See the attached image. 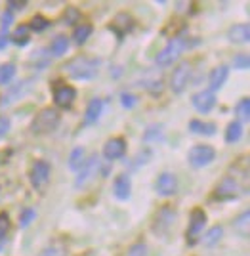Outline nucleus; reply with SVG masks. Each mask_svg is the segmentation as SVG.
<instances>
[{
    "instance_id": "f257e3e1",
    "label": "nucleus",
    "mask_w": 250,
    "mask_h": 256,
    "mask_svg": "<svg viewBox=\"0 0 250 256\" xmlns=\"http://www.w3.org/2000/svg\"><path fill=\"white\" fill-rule=\"evenodd\" d=\"M99 71V60L92 56H75L65 64V73L75 80H92Z\"/></svg>"
},
{
    "instance_id": "f03ea898",
    "label": "nucleus",
    "mask_w": 250,
    "mask_h": 256,
    "mask_svg": "<svg viewBox=\"0 0 250 256\" xmlns=\"http://www.w3.org/2000/svg\"><path fill=\"white\" fill-rule=\"evenodd\" d=\"M57 124H59V113L55 109H42L34 115L31 130L34 134H48V132L55 130Z\"/></svg>"
},
{
    "instance_id": "7ed1b4c3",
    "label": "nucleus",
    "mask_w": 250,
    "mask_h": 256,
    "mask_svg": "<svg viewBox=\"0 0 250 256\" xmlns=\"http://www.w3.org/2000/svg\"><path fill=\"white\" fill-rule=\"evenodd\" d=\"M184 46H185V40L182 36H174V38H170L168 44L164 46L161 52L157 54V58H155V62L159 67H168V65H172L180 58V54L184 52Z\"/></svg>"
},
{
    "instance_id": "20e7f679",
    "label": "nucleus",
    "mask_w": 250,
    "mask_h": 256,
    "mask_svg": "<svg viewBox=\"0 0 250 256\" xmlns=\"http://www.w3.org/2000/svg\"><path fill=\"white\" fill-rule=\"evenodd\" d=\"M187 159H189L191 166L201 168V166H207V164H210L212 160L216 159V151L212 150L210 146H195V148L189 150Z\"/></svg>"
},
{
    "instance_id": "39448f33",
    "label": "nucleus",
    "mask_w": 250,
    "mask_h": 256,
    "mask_svg": "<svg viewBox=\"0 0 250 256\" xmlns=\"http://www.w3.org/2000/svg\"><path fill=\"white\" fill-rule=\"evenodd\" d=\"M205 226H207V212L203 208H195L189 216V226H187V234H185L189 245L197 243V239H199V235H201Z\"/></svg>"
},
{
    "instance_id": "423d86ee",
    "label": "nucleus",
    "mask_w": 250,
    "mask_h": 256,
    "mask_svg": "<svg viewBox=\"0 0 250 256\" xmlns=\"http://www.w3.org/2000/svg\"><path fill=\"white\" fill-rule=\"evenodd\" d=\"M189 78H191V65H189V62H182L172 71V76H170V86L176 94H182L187 88Z\"/></svg>"
},
{
    "instance_id": "0eeeda50",
    "label": "nucleus",
    "mask_w": 250,
    "mask_h": 256,
    "mask_svg": "<svg viewBox=\"0 0 250 256\" xmlns=\"http://www.w3.org/2000/svg\"><path fill=\"white\" fill-rule=\"evenodd\" d=\"M176 220V210L172 206H163L159 212L155 214V222H153V232L159 235L166 234Z\"/></svg>"
},
{
    "instance_id": "6e6552de",
    "label": "nucleus",
    "mask_w": 250,
    "mask_h": 256,
    "mask_svg": "<svg viewBox=\"0 0 250 256\" xmlns=\"http://www.w3.org/2000/svg\"><path fill=\"white\" fill-rule=\"evenodd\" d=\"M29 178H31V184H33V188L40 190L44 184L50 180V164H48L46 160H36L33 166H31Z\"/></svg>"
},
{
    "instance_id": "1a4fd4ad",
    "label": "nucleus",
    "mask_w": 250,
    "mask_h": 256,
    "mask_svg": "<svg viewBox=\"0 0 250 256\" xmlns=\"http://www.w3.org/2000/svg\"><path fill=\"white\" fill-rule=\"evenodd\" d=\"M75 98H76V90L73 88V86H67V84L55 86L54 104L57 107H61V109H69V107L73 106Z\"/></svg>"
},
{
    "instance_id": "9d476101",
    "label": "nucleus",
    "mask_w": 250,
    "mask_h": 256,
    "mask_svg": "<svg viewBox=\"0 0 250 256\" xmlns=\"http://www.w3.org/2000/svg\"><path fill=\"white\" fill-rule=\"evenodd\" d=\"M216 199H222V201H229V199H237L239 197V184L233 180V178H224L216 186Z\"/></svg>"
},
{
    "instance_id": "9b49d317",
    "label": "nucleus",
    "mask_w": 250,
    "mask_h": 256,
    "mask_svg": "<svg viewBox=\"0 0 250 256\" xmlns=\"http://www.w3.org/2000/svg\"><path fill=\"white\" fill-rule=\"evenodd\" d=\"M155 190L159 195H163V197H170V195H174L178 192V180H176L174 174H170V172H164L161 174L157 182H155Z\"/></svg>"
},
{
    "instance_id": "f8f14e48",
    "label": "nucleus",
    "mask_w": 250,
    "mask_h": 256,
    "mask_svg": "<svg viewBox=\"0 0 250 256\" xmlns=\"http://www.w3.org/2000/svg\"><path fill=\"white\" fill-rule=\"evenodd\" d=\"M98 170H99V160H98V157L94 155L92 159H86V162L82 164V168L78 170V176H76V188H82L86 182H90L96 174H98Z\"/></svg>"
},
{
    "instance_id": "ddd939ff",
    "label": "nucleus",
    "mask_w": 250,
    "mask_h": 256,
    "mask_svg": "<svg viewBox=\"0 0 250 256\" xmlns=\"http://www.w3.org/2000/svg\"><path fill=\"white\" fill-rule=\"evenodd\" d=\"M191 102L199 113H210L216 106V96L210 90H203V92H197L195 96L191 98Z\"/></svg>"
},
{
    "instance_id": "4468645a",
    "label": "nucleus",
    "mask_w": 250,
    "mask_h": 256,
    "mask_svg": "<svg viewBox=\"0 0 250 256\" xmlns=\"http://www.w3.org/2000/svg\"><path fill=\"white\" fill-rule=\"evenodd\" d=\"M126 153V142L122 138H111L103 146V157L107 160H117L122 159Z\"/></svg>"
},
{
    "instance_id": "2eb2a0df",
    "label": "nucleus",
    "mask_w": 250,
    "mask_h": 256,
    "mask_svg": "<svg viewBox=\"0 0 250 256\" xmlns=\"http://www.w3.org/2000/svg\"><path fill=\"white\" fill-rule=\"evenodd\" d=\"M132 27H134V20H132L130 14H126V12L117 14V16H115V20H113V23L109 25V29L115 32L119 38H122L126 32L130 31Z\"/></svg>"
},
{
    "instance_id": "dca6fc26",
    "label": "nucleus",
    "mask_w": 250,
    "mask_h": 256,
    "mask_svg": "<svg viewBox=\"0 0 250 256\" xmlns=\"http://www.w3.org/2000/svg\"><path fill=\"white\" fill-rule=\"evenodd\" d=\"M228 76H229L228 65H218V67H214V69L210 71V75H208V86H210V92L214 94L216 90H220L222 86L226 84Z\"/></svg>"
},
{
    "instance_id": "f3484780",
    "label": "nucleus",
    "mask_w": 250,
    "mask_h": 256,
    "mask_svg": "<svg viewBox=\"0 0 250 256\" xmlns=\"http://www.w3.org/2000/svg\"><path fill=\"white\" fill-rule=\"evenodd\" d=\"M113 193L115 197L120 199V201H126L132 195V180L128 174H119L115 178V184H113Z\"/></svg>"
},
{
    "instance_id": "a211bd4d",
    "label": "nucleus",
    "mask_w": 250,
    "mask_h": 256,
    "mask_svg": "<svg viewBox=\"0 0 250 256\" xmlns=\"http://www.w3.org/2000/svg\"><path fill=\"white\" fill-rule=\"evenodd\" d=\"M228 36L231 42H237V44H245L250 40V27L247 23H237L233 25L231 29L228 31Z\"/></svg>"
},
{
    "instance_id": "6ab92c4d",
    "label": "nucleus",
    "mask_w": 250,
    "mask_h": 256,
    "mask_svg": "<svg viewBox=\"0 0 250 256\" xmlns=\"http://www.w3.org/2000/svg\"><path fill=\"white\" fill-rule=\"evenodd\" d=\"M101 111H103V102L98 100V98H96V100H92V102L88 104L86 113H84V124H94L96 120H99Z\"/></svg>"
},
{
    "instance_id": "aec40b11",
    "label": "nucleus",
    "mask_w": 250,
    "mask_h": 256,
    "mask_svg": "<svg viewBox=\"0 0 250 256\" xmlns=\"http://www.w3.org/2000/svg\"><path fill=\"white\" fill-rule=\"evenodd\" d=\"M189 130L193 134H201V136H214L216 134V124L214 122H203V120H189Z\"/></svg>"
},
{
    "instance_id": "412c9836",
    "label": "nucleus",
    "mask_w": 250,
    "mask_h": 256,
    "mask_svg": "<svg viewBox=\"0 0 250 256\" xmlns=\"http://www.w3.org/2000/svg\"><path fill=\"white\" fill-rule=\"evenodd\" d=\"M84 162H86V151L82 150V148H75V150L71 151V155H69V168L80 170Z\"/></svg>"
},
{
    "instance_id": "4be33fe9",
    "label": "nucleus",
    "mask_w": 250,
    "mask_h": 256,
    "mask_svg": "<svg viewBox=\"0 0 250 256\" xmlns=\"http://www.w3.org/2000/svg\"><path fill=\"white\" fill-rule=\"evenodd\" d=\"M67 48H69V38H67L65 34H57V36H54V40H52V44H50V50H52V54L54 56H63V54L67 52Z\"/></svg>"
},
{
    "instance_id": "5701e85b",
    "label": "nucleus",
    "mask_w": 250,
    "mask_h": 256,
    "mask_svg": "<svg viewBox=\"0 0 250 256\" xmlns=\"http://www.w3.org/2000/svg\"><path fill=\"white\" fill-rule=\"evenodd\" d=\"M235 230H237V234H239L241 237H249L250 235V212L249 210H245V212L235 220Z\"/></svg>"
},
{
    "instance_id": "b1692460",
    "label": "nucleus",
    "mask_w": 250,
    "mask_h": 256,
    "mask_svg": "<svg viewBox=\"0 0 250 256\" xmlns=\"http://www.w3.org/2000/svg\"><path fill=\"white\" fill-rule=\"evenodd\" d=\"M241 136H243V124H241L239 120L229 122L228 128H226V142L228 144H235Z\"/></svg>"
},
{
    "instance_id": "393cba45",
    "label": "nucleus",
    "mask_w": 250,
    "mask_h": 256,
    "mask_svg": "<svg viewBox=\"0 0 250 256\" xmlns=\"http://www.w3.org/2000/svg\"><path fill=\"white\" fill-rule=\"evenodd\" d=\"M90 34H92V25L90 23H82L73 32V40H75V44H84L90 38Z\"/></svg>"
},
{
    "instance_id": "a878e982",
    "label": "nucleus",
    "mask_w": 250,
    "mask_h": 256,
    "mask_svg": "<svg viewBox=\"0 0 250 256\" xmlns=\"http://www.w3.org/2000/svg\"><path fill=\"white\" fill-rule=\"evenodd\" d=\"M11 40L17 44V46H25L29 44V25H19L13 34H11Z\"/></svg>"
},
{
    "instance_id": "bb28decb",
    "label": "nucleus",
    "mask_w": 250,
    "mask_h": 256,
    "mask_svg": "<svg viewBox=\"0 0 250 256\" xmlns=\"http://www.w3.org/2000/svg\"><path fill=\"white\" fill-rule=\"evenodd\" d=\"M222 235H224V230H222V226H212L210 230L207 232V235H205V245L207 246H212V245H216L218 241L222 239Z\"/></svg>"
},
{
    "instance_id": "cd10ccee",
    "label": "nucleus",
    "mask_w": 250,
    "mask_h": 256,
    "mask_svg": "<svg viewBox=\"0 0 250 256\" xmlns=\"http://www.w3.org/2000/svg\"><path fill=\"white\" fill-rule=\"evenodd\" d=\"M15 76V65L13 64H4L0 65V84H8Z\"/></svg>"
},
{
    "instance_id": "c85d7f7f",
    "label": "nucleus",
    "mask_w": 250,
    "mask_h": 256,
    "mask_svg": "<svg viewBox=\"0 0 250 256\" xmlns=\"http://www.w3.org/2000/svg\"><path fill=\"white\" fill-rule=\"evenodd\" d=\"M237 113H239L241 120H249L250 118V100L249 98H243L239 104H237Z\"/></svg>"
},
{
    "instance_id": "c756f323",
    "label": "nucleus",
    "mask_w": 250,
    "mask_h": 256,
    "mask_svg": "<svg viewBox=\"0 0 250 256\" xmlns=\"http://www.w3.org/2000/svg\"><path fill=\"white\" fill-rule=\"evenodd\" d=\"M8 230H10V216L8 212H0V243L6 239Z\"/></svg>"
},
{
    "instance_id": "7c9ffc66",
    "label": "nucleus",
    "mask_w": 250,
    "mask_h": 256,
    "mask_svg": "<svg viewBox=\"0 0 250 256\" xmlns=\"http://www.w3.org/2000/svg\"><path fill=\"white\" fill-rule=\"evenodd\" d=\"M126 256H147V245H145L143 241L134 243V245H130V248H128Z\"/></svg>"
},
{
    "instance_id": "2f4dec72",
    "label": "nucleus",
    "mask_w": 250,
    "mask_h": 256,
    "mask_svg": "<svg viewBox=\"0 0 250 256\" xmlns=\"http://www.w3.org/2000/svg\"><path fill=\"white\" fill-rule=\"evenodd\" d=\"M34 218H36V212H34L33 208H25L21 214H19V226L21 228H27V226H31Z\"/></svg>"
},
{
    "instance_id": "473e14b6",
    "label": "nucleus",
    "mask_w": 250,
    "mask_h": 256,
    "mask_svg": "<svg viewBox=\"0 0 250 256\" xmlns=\"http://www.w3.org/2000/svg\"><path fill=\"white\" fill-rule=\"evenodd\" d=\"M48 25H50V22H48L46 18H42V16H34L33 20H31L29 29H33V31H44Z\"/></svg>"
},
{
    "instance_id": "72a5a7b5",
    "label": "nucleus",
    "mask_w": 250,
    "mask_h": 256,
    "mask_svg": "<svg viewBox=\"0 0 250 256\" xmlns=\"http://www.w3.org/2000/svg\"><path fill=\"white\" fill-rule=\"evenodd\" d=\"M233 67H235V69H249L250 58L247 54H237V56L233 58Z\"/></svg>"
},
{
    "instance_id": "f704fd0d",
    "label": "nucleus",
    "mask_w": 250,
    "mask_h": 256,
    "mask_svg": "<svg viewBox=\"0 0 250 256\" xmlns=\"http://www.w3.org/2000/svg\"><path fill=\"white\" fill-rule=\"evenodd\" d=\"M63 20H65L67 25H75L76 22H80V12L76 10V8H67Z\"/></svg>"
},
{
    "instance_id": "c9c22d12",
    "label": "nucleus",
    "mask_w": 250,
    "mask_h": 256,
    "mask_svg": "<svg viewBox=\"0 0 250 256\" xmlns=\"http://www.w3.org/2000/svg\"><path fill=\"white\" fill-rule=\"evenodd\" d=\"M40 256H65V250H63L61 245H52L48 246V248H44Z\"/></svg>"
},
{
    "instance_id": "e433bc0d",
    "label": "nucleus",
    "mask_w": 250,
    "mask_h": 256,
    "mask_svg": "<svg viewBox=\"0 0 250 256\" xmlns=\"http://www.w3.org/2000/svg\"><path fill=\"white\" fill-rule=\"evenodd\" d=\"M11 22H13V14H11L10 10H6L4 14H2V25H0V29H2V34L6 32V29L11 25Z\"/></svg>"
},
{
    "instance_id": "4c0bfd02",
    "label": "nucleus",
    "mask_w": 250,
    "mask_h": 256,
    "mask_svg": "<svg viewBox=\"0 0 250 256\" xmlns=\"http://www.w3.org/2000/svg\"><path fill=\"white\" fill-rule=\"evenodd\" d=\"M120 102H122V106L126 107V109H130V107L136 106V98L132 96V94H126V92L120 96Z\"/></svg>"
},
{
    "instance_id": "58836bf2",
    "label": "nucleus",
    "mask_w": 250,
    "mask_h": 256,
    "mask_svg": "<svg viewBox=\"0 0 250 256\" xmlns=\"http://www.w3.org/2000/svg\"><path fill=\"white\" fill-rule=\"evenodd\" d=\"M27 6V2H19V0H10L8 2V10H23Z\"/></svg>"
},
{
    "instance_id": "ea45409f",
    "label": "nucleus",
    "mask_w": 250,
    "mask_h": 256,
    "mask_svg": "<svg viewBox=\"0 0 250 256\" xmlns=\"http://www.w3.org/2000/svg\"><path fill=\"white\" fill-rule=\"evenodd\" d=\"M10 130V120L6 117H0V136H4Z\"/></svg>"
},
{
    "instance_id": "a19ab883",
    "label": "nucleus",
    "mask_w": 250,
    "mask_h": 256,
    "mask_svg": "<svg viewBox=\"0 0 250 256\" xmlns=\"http://www.w3.org/2000/svg\"><path fill=\"white\" fill-rule=\"evenodd\" d=\"M4 44H6V36H4V34H0V48H4Z\"/></svg>"
}]
</instances>
